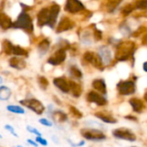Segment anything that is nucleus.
<instances>
[{
  "label": "nucleus",
  "instance_id": "f257e3e1",
  "mask_svg": "<svg viewBox=\"0 0 147 147\" xmlns=\"http://www.w3.org/2000/svg\"><path fill=\"white\" fill-rule=\"evenodd\" d=\"M80 135L84 140L94 143H100L107 139V136L104 131L97 128L82 127L80 129Z\"/></svg>",
  "mask_w": 147,
  "mask_h": 147
},
{
  "label": "nucleus",
  "instance_id": "f03ea898",
  "mask_svg": "<svg viewBox=\"0 0 147 147\" xmlns=\"http://www.w3.org/2000/svg\"><path fill=\"white\" fill-rule=\"evenodd\" d=\"M19 105L24 107L25 109L31 111L32 113H36L38 116H41L45 113L46 106L43 104L42 101H41L37 98L35 97L24 98L19 100Z\"/></svg>",
  "mask_w": 147,
  "mask_h": 147
},
{
  "label": "nucleus",
  "instance_id": "7ed1b4c3",
  "mask_svg": "<svg viewBox=\"0 0 147 147\" xmlns=\"http://www.w3.org/2000/svg\"><path fill=\"white\" fill-rule=\"evenodd\" d=\"M67 49L65 48H58L51 55H49L47 60L46 63L49 66H51L53 67H57L63 64L67 57Z\"/></svg>",
  "mask_w": 147,
  "mask_h": 147
},
{
  "label": "nucleus",
  "instance_id": "20e7f679",
  "mask_svg": "<svg viewBox=\"0 0 147 147\" xmlns=\"http://www.w3.org/2000/svg\"><path fill=\"white\" fill-rule=\"evenodd\" d=\"M82 60L83 62H85V64L90 65L99 71L102 72L106 68L97 53H94L93 51H86L82 55Z\"/></svg>",
  "mask_w": 147,
  "mask_h": 147
},
{
  "label": "nucleus",
  "instance_id": "39448f33",
  "mask_svg": "<svg viewBox=\"0 0 147 147\" xmlns=\"http://www.w3.org/2000/svg\"><path fill=\"white\" fill-rule=\"evenodd\" d=\"M85 100L89 104H94L96 107H103L108 104V100L107 96H104L94 90H88L85 94Z\"/></svg>",
  "mask_w": 147,
  "mask_h": 147
},
{
  "label": "nucleus",
  "instance_id": "423d86ee",
  "mask_svg": "<svg viewBox=\"0 0 147 147\" xmlns=\"http://www.w3.org/2000/svg\"><path fill=\"white\" fill-rule=\"evenodd\" d=\"M116 88L118 93L122 96H130L136 93V83L132 80L120 81L117 83Z\"/></svg>",
  "mask_w": 147,
  "mask_h": 147
},
{
  "label": "nucleus",
  "instance_id": "0eeeda50",
  "mask_svg": "<svg viewBox=\"0 0 147 147\" xmlns=\"http://www.w3.org/2000/svg\"><path fill=\"white\" fill-rule=\"evenodd\" d=\"M112 135L113 138H115L117 139H120V140H125V141H129V142L137 141L136 134L132 131H131L127 128H125V127L113 129L112 131Z\"/></svg>",
  "mask_w": 147,
  "mask_h": 147
},
{
  "label": "nucleus",
  "instance_id": "6e6552de",
  "mask_svg": "<svg viewBox=\"0 0 147 147\" xmlns=\"http://www.w3.org/2000/svg\"><path fill=\"white\" fill-rule=\"evenodd\" d=\"M68 79L79 82L83 80L84 73L81 67H79L76 63H71L67 67V76Z\"/></svg>",
  "mask_w": 147,
  "mask_h": 147
},
{
  "label": "nucleus",
  "instance_id": "1a4fd4ad",
  "mask_svg": "<svg viewBox=\"0 0 147 147\" xmlns=\"http://www.w3.org/2000/svg\"><path fill=\"white\" fill-rule=\"evenodd\" d=\"M52 84L62 94H69V82L68 78L66 76H55L52 79Z\"/></svg>",
  "mask_w": 147,
  "mask_h": 147
},
{
  "label": "nucleus",
  "instance_id": "9d476101",
  "mask_svg": "<svg viewBox=\"0 0 147 147\" xmlns=\"http://www.w3.org/2000/svg\"><path fill=\"white\" fill-rule=\"evenodd\" d=\"M12 27L15 29H21V30H26L29 31L33 30L32 22L30 19V17L25 13V11H23L19 17L18 18V20L12 24Z\"/></svg>",
  "mask_w": 147,
  "mask_h": 147
},
{
  "label": "nucleus",
  "instance_id": "9b49d317",
  "mask_svg": "<svg viewBox=\"0 0 147 147\" xmlns=\"http://www.w3.org/2000/svg\"><path fill=\"white\" fill-rule=\"evenodd\" d=\"M49 119H50L54 122V125H57V126H63L64 124L69 121L68 114L59 108H55Z\"/></svg>",
  "mask_w": 147,
  "mask_h": 147
},
{
  "label": "nucleus",
  "instance_id": "f8f14e48",
  "mask_svg": "<svg viewBox=\"0 0 147 147\" xmlns=\"http://www.w3.org/2000/svg\"><path fill=\"white\" fill-rule=\"evenodd\" d=\"M97 55L100 58L105 67L111 65V63L113 61V55L112 50L108 46L102 45V46L99 47V49L97 50Z\"/></svg>",
  "mask_w": 147,
  "mask_h": 147
},
{
  "label": "nucleus",
  "instance_id": "ddd939ff",
  "mask_svg": "<svg viewBox=\"0 0 147 147\" xmlns=\"http://www.w3.org/2000/svg\"><path fill=\"white\" fill-rule=\"evenodd\" d=\"M69 82V94L72 98L74 99H79L82 96L83 94V86L82 85L81 82H76L68 79Z\"/></svg>",
  "mask_w": 147,
  "mask_h": 147
},
{
  "label": "nucleus",
  "instance_id": "4468645a",
  "mask_svg": "<svg viewBox=\"0 0 147 147\" xmlns=\"http://www.w3.org/2000/svg\"><path fill=\"white\" fill-rule=\"evenodd\" d=\"M91 87H92V89L94 90L95 92L107 97V85L104 78H101V77L94 78L91 82Z\"/></svg>",
  "mask_w": 147,
  "mask_h": 147
},
{
  "label": "nucleus",
  "instance_id": "2eb2a0df",
  "mask_svg": "<svg viewBox=\"0 0 147 147\" xmlns=\"http://www.w3.org/2000/svg\"><path fill=\"white\" fill-rule=\"evenodd\" d=\"M9 67L12 69L18 70V71H23L27 67V62L24 57H18V56H11L8 60Z\"/></svg>",
  "mask_w": 147,
  "mask_h": 147
},
{
  "label": "nucleus",
  "instance_id": "dca6fc26",
  "mask_svg": "<svg viewBox=\"0 0 147 147\" xmlns=\"http://www.w3.org/2000/svg\"><path fill=\"white\" fill-rule=\"evenodd\" d=\"M94 116L104 124L114 125L118 123V119L107 111H97L94 113Z\"/></svg>",
  "mask_w": 147,
  "mask_h": 147
},
{
  "label": "nucleus",
  "instance_id": "f3484780",
  "mask_svg": "<svg viewBox=\"0 0 147 147\" xmlns=\"http://www.w3.org/2000/svg\"><path fill=\"white\" fill-rule=\"evenodd\" d=\"M60 11V7L57 5H54L51 6L49 9V18H48V23L47 25L50 27L51 29H54L55 23H56V18Z\"/></svg>",
  "mask_w": 147,
  "mask_h": 147
},
{
  "label": "nucleus",
  "instance_id": "a211bd4d",
  "mask_svg": "<svg viewBox=\"0 0 147 147\" xmlns=\"http://www.w3.org/2000/svg\"><path fill=\"white\" fill-rule=\"evenodd\" d=\"M84 9L83 5L79 0H67L66 4V11L71 13L78 12Z\"/></svg>",
  "mask_w": 147,
  "mask_h": 147
},
{
  "label": "nucleus",
  "instance_id": "6ab92c4d",
  "mask_svg": "<svg viewBox=\"0 0 147 147\" xmlns=\"http://www.w3.org/2000/svg\"><path fill=\"white\" fill-rule=\"evenodd\" d=\"M50 49V42L48 39H43L37 45V54L40 58L44 57Z\"/></svg>",
  "mask_w": 147,
  "mask_h": 147
},
{
  "label": "nucleus",
  "instance_id": "aec40b11",
  "mask_svg": "<svg viewBox=\"0 0 147 147\" xmlns=\"http://www.w3.org/2000/svg\"><path fill=\"white\" fill-rule=\"evenodd\" d=\"M129 104L134 113H140L144 108V104L142 100L138 98H131L129 100Z\"/></svg>",
  "mask_w": 147,
  "mask_h": 147
},
{
  "label": "nucleus",
  "instance_id": "412c9836",
  "mask_svg": "<svg viewBox=\"0 0 147 147\" xmlns=\"http://www.w3.org/2000/svg\"><path fill=\"white\" fill-rule=\"evenodd\" d=\"M5 109L10 113L16 114V115H24L27 113L26 109L24 107L17 104H9L5 107Z\"/></svg>",
  "mask_w": 147,
  "mask_h": 147
},
{
  "label": "nucleus",
  "instance_id": "4be33fe9",
  "mask_svg": "<svg viewBox=\"0 0 147 147\" xmlns=\"http://www.w3.org/2000/svg\"><path fill=\"white\" fill-rule=\"evenodd\" d=\"M12 96V90L10 87L6 85L0 86V101H8Z\"/></svg>",
  "mask_w": 147,
  "mask_h": 147
},
{
  "label": "nucleus",
  "instance_id": "5701e85b",
  "mask_svg": "<svg viewBox=\"0 0 147 147\" xmlns=\"http://www.w3.org/2000/svg\"><path fill=\"white\" fill-rule=\"evenodd\" d=\"M68 114H70L75 119H82L84 117L83 113L76 106H73V105H69L68 106Z\"/></svg>",
  "mask_w": 147,
  "mask_h": 147
},
{
  "label": "nucleus",
  "instance_id": "b1692460",
  "mask_svg": "<svg viewBox=\"0 0 147 147\" xmlns=\"http://www.w3.org/2000/svg\"><path fill=\"white\" fill-rule=\"evenodd\" d=\"M72 28H73L72 22L70 20H68L67 18H64L59 24V25H58V27L56 29V31H57V33H61V32L68 30H70Z\"/></svg>",
  "mask_w": 147,
  "mask_h": 147
},
{
  "label": "nucleus",
  "instance_id": "393cba45",
  "mask_svg": "<svg viewBox=\"0 0 147 147\" xmlns=\"http://www.w3.org/2000/svg\"><path fill=\"white\" fill-rule=\"evenodd\" d=\"M36 82L38 87L42 91H47L49 87V81L45 76H38L36 77Z\"/></svg>",
  "mask_w": 147,
  "mask_h": 147
},
{
  "label": "nucleus",
  "instance_id": "a878e982",
  "mask_svg": "<svg viewBox=\"0 0 147 147\" xmlns=\"http://www.w3.org/2000/svg\"><path fill=\"white\" fill-rule=\"evenodd\" d=\"M11 55L18 56V57H28L29 54H28V51L24 49V48L18 45H13V48L11 50Z\"/></svg>",
  "mask_w": 147,
  "mask_h": 147
},
{
  "label": "nucleus",
  "instance_id": "bb28decb",
  "mask_svg": "<svg viewBox=\"0 0 147 147\" xmlns=\"http://www.w3.org/2000/svg\"><path fill=\"white\" fill-rule=\"evenodd\" d=\"M49 9H43L40 11V13L38 14V24H39V26L47 25L48 18H49Z\"/></svg>",
  "mask_w": 147,
  "mask_h": 147
},
{
  "label": "nucleus",
  "instance_id": "cd10ccee",
  "mask_svg": "<svg viewBox=\"0 0 147 147\" xmlns=\"http://www.w3.org/2000/svg\"><path fill=\"white\" fill-rule=\"evenodd\" d=\"M84 127H88V128H97V129H104V125L102 123L98 122L97 120L94 119H87L84 121Z\"/></svg>",
  "mask_w": 147,
  "mask_h": 147
},
{
  "label": "nucleus",
  "instance_id": "c85d7f7f",
  "mask_svg": "<svg viewBox=\"0 0 147 147\" xmlns=\"http://www.w3.org/2000/svg\"><path fill=\"white\" fill-rule=\"evenodd\" d=\"M0 27L5 29V30H7L11 27H12V23L11 21V19L5 16H2L0 17Z\"/></svg>",
  "mask_w": 147,
  "mask_h": 147
},
{
  "label": "nucleus",
  "instance_id": "c756f323",
  "mask_svg": "<svg viewBox=\"0 0 147 147\" xmlns=\"http://www.w3.org/2000/svg\"><path fill=\"white\" fill-rule=\"evenodd\" d=\"M12 48H13V44H12L10 41L5 40V41L3 42V43H2V49H3V51L5 52V55H11Z\"/></svg>",
  "mask_w": 147,
  "mask_h": 147
},
{
  "label": "nucleus",
  "instance_id": "7c9ffc66",
  "mask_svg": "<svg viewBox=\"0 0 147 147\" xmlns=\"http://www.w3.org/2000/svg\"><path fill=\"white\" fill-rule=\"evenodd\" d=\"M38 123L41 125H42V126H44V127H48V128H51V127H53L55 125H54V122L50 119H49V118H47V117H41L40 119H38Z\"/></svg>",
  "mask_w": 147,
  "mask_h": 147
},
{
  "label": "nucleus",
  "instance_id": "2f4dec72",
  "mask_svg": "<svg viewBox=\"0 0 147 147\" xmlns=\"http://www.w3.org/2000/svg\"><path fill=\"white\" fill-rule=\"evenodd\" d=\"M25 130H26L29 133L34 135L35 137L42 136V132H41L37 128H36L35 126H33V125H27L25 126Z\"/></svg>",
  "mask_w": 147,
  "mask_h": 147
},
{
  "label": "nucleus",
  "instance_id": "473e14b6",
  "mask_svg": "<svg viewBox=\"0 0 147 147\" xmlns=\"http://www.w3.org/2000/svg\"><path fill=\"white\" fill-rule=\"evenodd\" d=\"M4 128H5V130L6 131H8L12 137H14V138H19L18 133L17 132L15 127H14L12 125H11V124H5V125H4Z\"/></svg>",
  "mask_w": 147,
  "mask_h": 147
},
{
  "label": "nucleus",
  "instance_id": "72a5a7b5",
  "mask_svg": "<svg viewBox=\"0 0 147 147\" xmlns=\"http://www.w3.org/2000/svg\"><path fill=\"white\" fill-rule=\"evenodd\" d=\"M35 141L38 144V145L43 146V147H47L49 145V141L46 138H44L43 136H38V137H35Z\"/></svg>",
  "mask_w": 147,
  "mask_h": 147
},
{
  "label": "nucleus",
  "instance_id": "f704fd0d",
  "mask_svg": "<svg viewBox=\"0 0 147 147\" xmlns=\"http://www.w3.org/2000/svg\"><path fill=\"white\" fill-rule=\"evenodd\" d=\"M137 9H146L147 8V0H140L136 4Z\"/></svg>",
  "mask_w": 147,
  "mask_h": 147
},
{
  "label": "nucleus",
  "instance_id": "c9c22d12",
  "mask_svg": "<svg viewBox=\"0 0 147 147\" xmlns=\"http://www.w3.org/2000/svg\"><path fill=\"white\" fill-rule=\"evenodd\" d=\"M51 141L55 144H57V145H59V144H61V139H60V138L56 135V134H53V135H51Z\"/></svg>",
  "mask_w": 147,
  "mask_h": 147
},
{
  "label": "nucleus",
  "instance_id": "e433bc0d",
  "mask_svg": "<svg viewBox=\"0 0 147 147\" xmlns=\"http://www.w3.org/2000/svg\"><path fill=\"white\" fill-rule=\"evenodd\" d=\"M26 142H27V144H29V145H30V146H32V147H39V145H38V144L35 141V139H33V138H27L26 139Z\"/></svg>",
  "mask_w": 147,
  "mask_h": 147
},
{
  "label": "nucleus",
  "instance_id": "4c0bfd02",
  "mask_svg": "<svg viewBox=\"0 0 147 147\" xmlns=\"http://www.w3.org/2000/svg\"><path fill=\"white\" fill-rule=\"evenodd\" d=\"M66 142L68 144V145L70 147H77V142H75L73 139H71L69 138H66Z\"/></svg>",
  "mask_w": 147,
  "mask_h": 147
},
{
  "label": "nucleus",
  "instance_id": "58836bf2",
  "mask_svg": "<svg viewBox=\"0 0 147 147\" xmlns=\"http://www.w3.org/2000/svg\"><path fill=\"white\" fill-rule=\"evenodd\" d=\"M86 140H84L83 138L82 139H80L78 142H77V147H83L86 145Z\"/></svg>",
  "mask_w": 147,
  "mask_h": 147
},
{
  "label": "nucleus",
  "instance_id": "ea45409f",
  "mask_svg": "<svg viewBox=\"0 0 147 147\" xmlns=\"http://www.w3.org/2000/svg\"><path fill=\"white\" fill-rule=\"evenodd\" d=\"M125 119H128V120H131V121H137V117L135 116H132V115H126L125 116Z\"/></svg>",
  "mask_w": 147,
  "mask_h": 147
},
{
  "label": "nucleus",
  "instance_id": "a19ab883",
  "mask_svg": "<svg viewBox=\"0 0 147 147\" xmlns=\"http://www.w3.org/2000/svg\"><path fill=\"white\" fill-rule=\"evenodd\" d=\"M131 11H132V9H131V7H130V8H129V7H126V8L124 10V11H123V12H124V14H125V15H127V14L131 13Z\"/></svg>",
  "mask_w": 147,
  "mask_h": 147
},
{
  "label": "nucleus",
  "instance_id": "79ce46f5",
  "mask_svg": "<svg viewBox=\"0 0 147 147\" xmlns=\"http://www.w3.org/2000/svg\"><path fill=\"white\" fill-rule=\"evenodd\" d=\"M142 67H143V70H144L145 73H147V61H144V62L143 63Z\"/></svg>",
  "mask_w": 147,
  "mask_h": 147
},
{
  "label": "nucleus",
  "instance_id": "37998d69",
  "mask_svg": "<svg viewBox=\"0 0 147 147\" xmlns=\"http://www.w3.org/2000/svg\"><path fill=\"white\" fill-rule=\"evenodd\" d=\"M3 84H4V77L0 75V86L3 85Z\"/></svg>",
  "mask_w": 147,
  "mask_h": 147
},
{
  "label": "nucleus",
  "instance_id": "c03bdc74",
  "mask_svg": "<svg viewBox=\"0 0 147 147\" xmlns=\"http://www.w3.org/2000/svg\"><path fill=\"white\" fill-rule=\"evenodd\" d=\"M144 100L147 102V92L145 93V94H144Z\"/></svg>",
  "mask_w": 147,
  "mask_h": 147
},
{
  "label": "nucleus",
  "instance_id": "a18cd8bd",
  "mask_svg": "<svg viewBox=\"0 0 147 147\" xmlns=\"http://www.w3.org/2000/svg\"><path fill=\"white\" fill-rule=\"evenodd\" d=\"M16 147H24V146H23V145H20V144H18V145H16Z\"/></svg>",
  "mask_w": 147,
  "mask_h": 147
},
{
  "label": "nucleus",
  "instance_id": "49530a36",
  "mask_svg": "<svg viewBox=\"0 0 147 147\" xmlns=\"http://www.w3.org/2000/svg\"><path fill=\"white\" fill-rule=\"evenodd\" d=\"M2 138H3V135L0 133V139H2Z\"/></svg>",
  "mask_w": 147,
  "mask_h": 147
},
{
  "label": "nucleus",
  "instance_id": "de8ad7c7",
  "mask_svg": "<svg viewBox=\"0 0 147 147\" xmlns=\"http://www.w3.org/2000/svg\"><path fill=\"white\" fill-rule=\"evenodd\" d=\"M132 147H137V146H132Z\"/></svg>",
  "mask_w": 147,
  "mask_h": 147
},
{
  "label": "nucleus",
  "instance_id": "09e8293b",
  "mask_svg": "<svg viewBox=\"0 0 147 147\" xmlns=\"http://www.w3.org/2000/svg\"><path fill=\"white\" fill-rule=\"evenodd\" d=\"M0 17H1V15H0Z\"/></svg>",
  "mask_w": 147,
  "mask_h": 147
}]
</instances>
